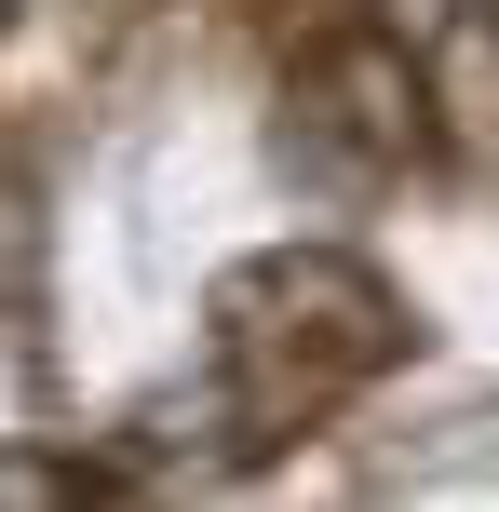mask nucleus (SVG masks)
<instances>
[{
    "instance_id": "obj_1",
    "label": "nucleus",
    "mask_w": 499,
    "mask_h": 512,
    "mask_svg": "<svg viewBox=\"0 0 499 512\" xmlns=\"http://www.w3.org/2000/svg\"><path fill=\"white\" fill-rule=\"evenodd\" d=\"M0 14H14V0H0Z\"/></svg>"
}]
</instances>
